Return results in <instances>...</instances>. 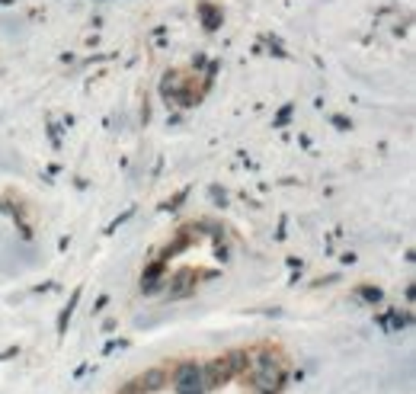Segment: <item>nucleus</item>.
Wrapping results in <instances>:
<instances>
[{
    "label": "nucleus",
    "instance_id": "nucleus-1",
    "mask_svg": "<svg viewBox=\"0 0 416 394\" xmlns=\"http://www.w3.org/2000/svg\"><path fill=\"white\" fill-rule=\"evenodd\" d=\"M247 378H250V385L256 388V391H263V394H272L278 388V378H282V369L272 362V359H263V362H256V366L247 372Z\"/></svg>",
    "mask_w": 416,
    "mask_h": 394
}]
</instances>
